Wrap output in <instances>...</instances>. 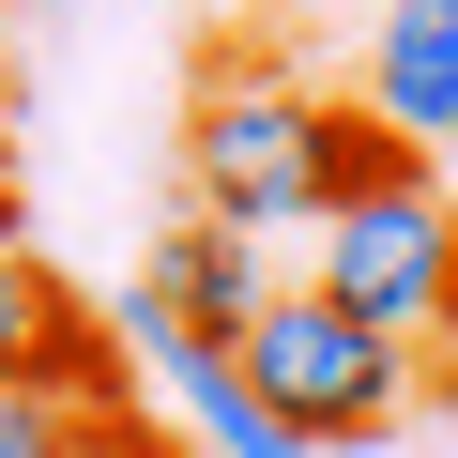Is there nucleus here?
I'll use <instances>...</instances> for the list:
<instances>
[{
  "mask_svg": "<svg viewBox=\"0 0 458 458\" xmlns=\"http://www.w3.org/2000/svg\"><path fill=\"white\" fill-rule=\"evenodd\" d=\"M77 412H92L77 382H0V458H47V443H62Z\"/></svg>",
  "mask_w": 458,
  "mask_h": 458,
  "instance_id": "nucleus-7",
  "label": "nucleus"
},
{
  "mask_svg": "<svg viewBox=\"0 0 458 458\" xmlns=\"http://www.w3.org/2000/svg\"><path fill=\"white\" fill-rule=\"evenodd\" d=\"M229 367H245V397H260L306 458H321V443H382V428L412 412V352H397V336H367L352 306H321L306 276H291L245 336H229Z\"/></svg>",
  "mask_w": 458,
  "mask_h": 458,
  "instance_id": "nucleus-3",
  "label": "nucleus"
},
{
  "mask_svg": "<svg viewBox=\"0 0 458 458\" xmlns=\"http://www.w3.org/2000/svg\"><path fill=\"white\" fill-rule=\"evenodd\" d=\"M367 123H382L397 153L458 138V0H397V16H382V47H367Z\"/></svg>",
  "mask_w": 458,
  "mask_h": 458,
  "instance_id": "nucleus-4",
  "label": "nucleus"
},
{
  "mask_svg": "<svg viewBox=\"0 0 458 458\" xmlns=\"http://www.w3.org/2000/svg\"><path fill=\"white\" fill-rule=\"evenodd\" d=\"M153 291H168V306H183V321L229 352V336H245V321H260L291 276H276V245H245V229H214V214H183L168 245H153Z\"/></svg>",
  "mask_w": 458,
  "mask_h": 458,
  "instance_id": "nucleus-5",
  "label": "nucleus"
},
{
  "mask_svg": "<svg viewBox=\"0 0 458 458\" xmlns=\"http://www.w3.org/2000/svg\"><path fill=\"white\" fill-rule=\"evenodd\" d=\"M168 397L199 412V458H306V443H291V428H276V412L245 397V367H229V352H199V367H183Z\"/></svg>",
  "mask_w": 458,
  "mask_h": 458,
  "instance_id": "nucleus-6",
  "label": "nucleus"
},
{
  "mask_svg": "<svg viewBox=\"0 0 458 458\" xmlns=\"http://www.w3.org/2000/svg\"><path fill=\"white\" fill-rule=\"evenodd\" d=\"M47 458H183V443H168L153 412H123V397H92V412H77L62 443H47Z\"/></svg>",
  "mask_w": 458,
  "mask_h": 458,
  "instance_id": "nucleus-8",
  "label": "nucleus"
},
{
  "mask_svg": "<svg viewBox=\"0 0 458 458\" xmlns=\"http://www.w3.org/2000/svg\"><path fill=\"white\" fill-rule=\"evenodd\" d=\"M183 183H199V214H214V229L276 245V229H321V214H336V199H367V183H412V153H397L367 107L291 92L276 62H214V77H199V107H183Z\"/></svg>",
  "mask_w": 458,
  "mask_h": 458,
  "instance_id": "nucleus-1",
  "label": "nucleus"
},
{
  "mask_svg": "<svg viewBox=\"0 0 458 458\" xmlns=\"http://www.w3.org/2000/svg\"><path fill=\"white\" fill-rule=\"evenodd\" d=\"M306 291L412 352V412L458 397V199H443L428 168H412V183H367V199H336V214L306 229Z\"/></svg>",
  "mask_w": 458,
  "mask_h": 458,
  "instance_id": "nucleus-2",
  "label": "nucleus"
}]
</instances>
